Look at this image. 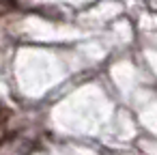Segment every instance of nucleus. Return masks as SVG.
I'll use <instances>...</instances> for the list:
<instances>
[{
	"mask_svg": "<svg viewBox=\"0 0 157 155\" xmlns=\"http://www.w3.org/2000/svg\"><path fill=\"white\" fill-rule=\"evenodd\" d=\"M2 5H7V7H11V9H15L17 7V0H0Z\"/></svg>",
	"mask_w": 157,
	"mask_h": 155,
	"instance_id": "1",
	"label": "nucleus"
},
{
	"mask_svg": "<svg viewBox=\"0 0 157 155\" xmlns=\"http://www.w3.org/2000/svg\"><path fill=\"white\" fill-rule=\"evenodd\" d=\"M7 116H9V112H7L2 106H0V123H2V121H7Z\"/></svg>",
	"mask_w": 157,
	"mask_h": 155,
	"instance_id": "2",
	"label": "nucleus"
}]
</instances>
